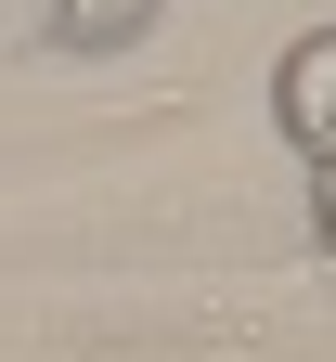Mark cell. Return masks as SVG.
<instances>
[{"label": "cell", "instance_id": "3", "mask_svg": "<svg viewBox=\"0 0 336 362\" xmlns=\"http://www.w3.org/2000/svg\"><path fill=\"white\" fill-rule=\"evenodd\" d=\"M311 181V272H336V168H298Z\"/></svg>", "mask_w": 336, "mask_h": 362}, {"label": "cell", "instance_id": "1", "mask_svg": "<svg viewBox=\"0 0 336 362\" xmlns=\"http://www.w3.org/2000/svg\"><path fill=\"white\" fill-rule=\"evenodd\" d=\"M272 143L298 168H336V26L284 39V65H272Z\"/></svg>", "mask_w": 336, "mask_h": 362}, {"label": "cell", "instance_id": "4", "mask_svg": "<svg viewBox=\"0 0 336 362\" xmlns=\"http://www.w3.org/2000/svg\"><path fill=\"white\" fill-rule=\"evenodd\" d=\"M65 362V349H52ZM78 362H220V349H78Z\"/></svg>", "mask_w": 336, "mask_h": 362}, {"label": "cell", "instance_id": "2", "mask_svg": "<svg viewBox=\"0 0 336 362\" xmlns=\"http://www.w3.org/2000/svg\"><path fill=\"white\" fill-rule=\"evenodd\" d=\"M156 13L168 0H39V39L78 52V65H104V52H129V39H156Z\"/></svg>", "mask_w": 336, "mask_h": 362}]
</instances>
